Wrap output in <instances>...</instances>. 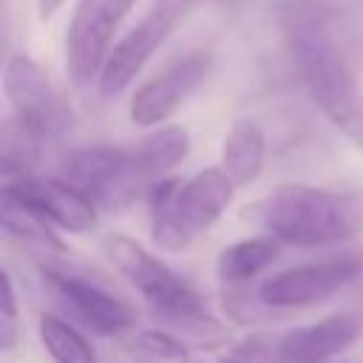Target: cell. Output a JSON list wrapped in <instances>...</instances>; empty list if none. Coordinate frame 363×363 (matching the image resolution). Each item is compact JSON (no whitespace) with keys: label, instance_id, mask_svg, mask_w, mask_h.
Returning <instances> with one entry per match:
<instances>
[{"label":"cell","instance_id":"1","mask_svg":"<svg viewBox=\"0 0 363 363\" xmlns=\"http://www.w3.org/2000/svg\"><path fill=\"white\" fill-rule=\"evenodd\" d=\"M284 17L289 48L312 102L363 153V88L320 0H295Z\"/></svg>","mask_w":363,"mask_h":363},{"label":"cell","instance_id":"2","mask_svg":"<svg viewBox=\"0 0 363 363\" xmlns=\"http://www.w3.org/2000/svg\"><path fill=\"white\" fill-rule=\"evenodd\" d=\"M241 218L295 247H332L363 233V190H332L312 184H278Z\"/></svg>","mask_w":363,"mask_h":363},{"label":"cell","instance_id":"3","mask_svg":"<svg viewBox=\"0 0 363 363\" xmlns=\"http://www.w3.org/2000/svg\"><path fill=\"white\" fill-rule=\"evenodd\" d=\"M105 252L119 275L142 295L147 309L167 326L179 329L182 335L218 343L224 337V326L218 318L204 306L199 292L179 278L167 264H162L150 250H145L136 238L111 235L105 241Z\"/></svg>","mask_w":363,"mask_h":363},{"label":"cell","instance_id":"4","mask_svg":"<svg viewBox=\"0 0 363 363\" xmlns=\"http://www.w3.org/2000/svg\"><path fill=\"white\" fill-rule=\"evenodd\" d=\"M235 182L218 167H204L179 182L164 176L150 184V238L159 250H187L190 241L207 233L233 204Z\"/></svg>","mask_w":363,"mask_h":363},{"label":"cell","instance_id":"5","mask_svg":"<svg viewBox=\"0 0 363 363\" xmlns=\"http://www.w3.org/2000/svg\"><path fill=\"white\" fill-rule=\"evenodd\" d=\"M190 6L193 0H153L145 17L113 43L96 79V88L105 99L119 96L136 79V74L147 65V60L159 51V45L173 34V28L179 26V20L187 14Z\"/></svg>","mask_w":363,"mask_h":363},{"label":"cell","instance_id":"6","mask_svg":"<svg viewBox=\"0 0 363 363\" xmlns=\"http://www.w3.org/2000/svg\"><path fill=\"white\" fill-rule=\"evenodd\" d=\"M62 173L68 182L82 187L96 207H119L136 199L142 190H150L133 147L91 145L65 156Z\"/></svg>","mask_w":363,"mask_h":363},{"label":"cell","instance_id":"7","mask_svg":"<svg viewBox=\"0 0 363 363\" xmlns=\"http://www.w3.org/2000/svg\"><path fill=\"white\" fill-rule=\"evenodd\" d=\"M363 272L360 252H337L289 267L258 286V303L269 309H301L329 301Z\"/></svg>","mask_w":363,"mask_h":363},{"label":"cell","instance_id":"8","mask_svg":"<svg viewBox=\"0 0 363 363\" xmlns=\"http://www.w3.org/2000/svg\"><path fill=\"white\" fill-rule=\"evenodd\" d=\"M136 0H79L65 34V68L77 85L99 79L113 37Z\"/></svg>","mask_w":363,"mask_h":363},{"label":"cell","instance_id":"9","mask_svg":"<svg viewBox=\"0 0 363 363\" xmlns=\"http://www.w3.org/2000/svg\"><path fill=\"white\" fill-rule=\"evenodd\" d=\"M3 94L11 105V113L45 142L62 133L71 122L65 99L57 94L48 74L28 54H11L6 60Z\"/></svg>","mask_w":363,"mask_h":363},{"label":"cell","instance_id":"10","mask_svg":"<svg viewBox=\"0 0 363 363\" xmlns=\"http://www.w3.org/2000/svg\"><path fill=\"white\" fill-rule=\"evenodd\" d=\"M210 65H213V57L207 51H190L173 60L170 65H164L159 74H153L133 91L128 105L130 122L136 128L164 125L182 108V102L207 79Z\"/></svg>","mask_w":363,"mask_h":363},{"label":"cell","instance_id":"11","mask_svg":"<svg viewBox=\"0 0 363 363\" xmlns=\"http://www.w3.org/2000/svg\"><path fill=\"white\" fill-rule=\"evenodd\" d=\"M43 278L57 298V303L85 329L96 335H122L136 323V312L108 289L85 281L79 275H68L60 269H43Z\"/></svg>","mask_w":363,"mask_h":363},{"label":"cell","instance_id":"12","mask_svg":"<svg viewBox=\"0 0 363 363\" xmlns=\"http://www.w3.org/2000/svg\"><path fill=\"white\" fill-rule=\"evenodd\" d=\"M11 193L40 210L54 227L65 233H88L96 224V201L68 179H48L34 173H20L3 182Z\"/></svg>","mask_w":363,"mask_h":363},{"label":"cell","instance_id":"13","mask_svg":"<svg viewBox=\"0 0 363 363\" xmlns=\"http://www.w3.org/2000/svg\"><path fill=\"white\" fill-rule=\"evenodd\" d=\"M360 329L363 320L352 312L326 315L315 323L284 332L275 340L272 354L278 363H329L357 340Z\"/></svg>","mask_w":363,"mask_h":363},{"label":"cell","instance_id":"14","mask_svg":"<svg viewBox=\"0 0 363 363\" xmlns=\"http://www.w3.org/2000/svg\"><path fill=\"white\" fill-rule=\"evenodd\" d=\"M267 156V139L255 119L241 116L230 125L224 142H221V170L235 182V187L252 184L264 170Z\"/></svg>","mask_w":363,"mask_h":363},{"label":"cell","instance_id":"15","mask_svg":"<svg viewBox=\"0 0 363 363\" xmlns=\"http://www.w3.org/2000/svg\"><path fill=\"white\" fill-rule=\"evenodd\" d=\"M281 244L272 233H255L247 238H238L233 244H227L218 258H216V272L227 286L244 284L250 278H255L261 269H267L272 261H278L281 255Z\"/></svg>","mask_w":363,"mask_h":363},{"label":"cell","instance_id":"16","mask_svg":"<svg viewBox=\"0 0 363 363\" xmlns=\"http://www.w3.org/2000/svg\"><path fill=\"white\" fill-rule=\"evenodd\" d=\"M133 150H136V159H139L145 179L153 184V182L170 176V170H176L187 159L190 136L179 125H159Z\"/></svg>","mask_w":363,"mask_h":363},{"label":"cell","instance_id":"17","mask_svg":"<svg viewBox=\"0 0 363 363\" xmlns=\"http://www.w3.org/2000/svg\"><path fill=\"white\" fill-rule=\"evenodd\" d=\"M0 224L3 233L23 241V244H34V247H51V250H65L62 241L54 235L51 221L34 210L28 201H23L17 193H11L9 187L0 190Z\"/></svg>","mask_w":363,"mask_h":363},{"label":"cell","instance_id":"18","mask_svg":"<svg viewBox=\"0 0 363 363\" xmlns=\"http://www.w3.org/2000/svg\"><path fill=\"white\" fill-rule=\"evenodd\" d=\"M40 343L48 352L54 363H96V352L91 340L79 332L74 320H65L60 315H43L37 323Z\"/></svg>","mask_w":363,"mask_h":363},{"label":"cell","instance_id":"19","mask_svg":"<svg viewBox=\"0 0 363 363\" xmlns=\"http://www.w3.org/2000/svg\"><path fill=\"white\" fill-rule=\"evenodd\" d=\"M43 136H37L31 128H26L14 113L3 122L0 130V164H3V179L31 173V164L40 156Z\"/></svg>","mask_w":363,"mask_h":363},{"label":"cell","instance_id":"20","mask_svg":"<svg viewBox=\"0 0 363 363\" xmlns=\"http://www.w3.org/2000/svg\"><path fill=\"white\" fill-rule=\"evenodd\" d=\"M133 346L159 360H176V363L187 360V343L162 329H139L133 337Z\"/></svg>","mask_w":363,"mask_h":363},{"label":"cell","instance_id":"21","mask_svg":"<svg viewBox=\"0 0 363 363\" xmlns=\"http://www.w3.org/2000/svg\"><path fill=\"white\" fill-rule=\"evenodd\" d=\"M3 292H0V349L9 354L17 346L20 337V315H17V295H14V281L9 269H3Z\"/></svg>","mask_w":363,"mask_h":363},{"label":"cell","instance_id":"22","mask_svg":"<svg viewBox=\"0 0 363 363\" xmlns=\"http://www.w3.org/2000/svg\"><path fill=\"white\" fill-rule=\"evenodd\" d=\"M62 3H65V0H37V17H40V20L54 17V11H57Z\"/></svg>","mask_w":363,"mask_h":363},{"label":"cell","instance_id":"23","mask_svg":"<svg viewBox=\"0 0 363 363\" xmlns=\"http://www.w3.org/2000/svg\"><path fill=\"white\" fill-rule=\"evenodd\" d=\"M182 363H193V360H182Z\"/></svg>","mask_w":363,"mask_h":363},{"label":"cell","instance_id":"24","mask_svg":"<svg viewBox=\"0 0 363 363\" xmlns=\"http://www.w3.org/2000/svg\"><path fill=\"white\" fill-rule=\"evenodd\" d=\"M329 363H332V360H329Z\"/></svg>","mask_w":363,"mask_h":363}]
</instances>
